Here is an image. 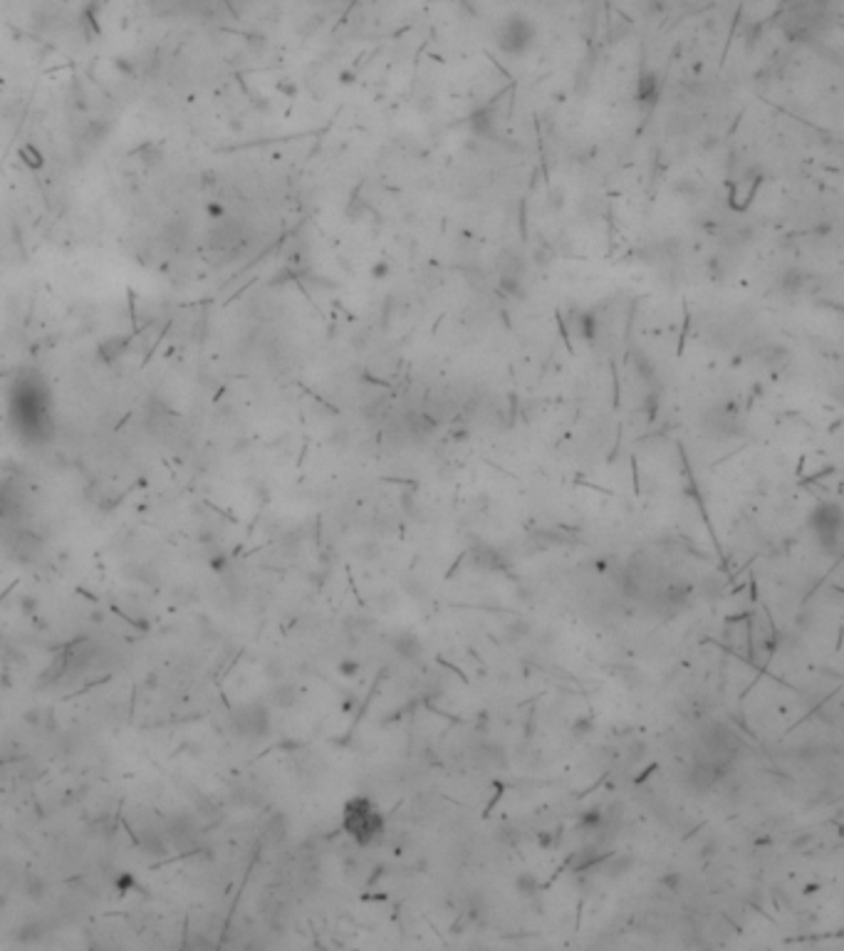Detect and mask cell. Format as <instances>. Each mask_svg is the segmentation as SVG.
I'll use <instances>...</instances> for the list:
<instances>
[{
	"label": "cell",
	"mask_w": 844,
	"mask_h": 951,
	"mask_svg": "<svg viewBox=\"0 0 844 951\" xmlns=\"http://www.w3.org/2000/svg\"><path fill=\"white\" fill-rule=\"evenodd\" d=\"M342 827L357 845H372L384 832V815L369 797L355 795L345 802Z\"/></svg>",
	"instance_id": "1"
},
{
	"label": "cell",
	"mask_w": 844,
	"mask_h": 951,
	"mask_svg": "<svg viewBox=\"0 0 844 951\" xmlns=\"http://www.w3.org/2000/svg\"><path fill=\"white\" fill-rule=\"evenodd\" d=\"M532 42H535V25H532L530 18H525L520 13L505 15L498 28H495V45L500 47L503 55L510 57L525 55L532 47Z\"/></svg>",
	"instance_id": "2"
},
{
	"label": "cell",
	"mask_w": 844,
	"mask_h": 951,
	"mask_svg": "<svg viewBox=\"0 0 844 951\" xmlns=\"http://www.w3.org/2000/svg\"><path fill=\"white\" fill-rule=\"evenodd\" d=\"M810 528L815 533L817 543L825 548L827 553H840L842 550V530H844V510L840 503H820L812 510Z\"/></svg>",
	"instance_id": "3"
},
{
	"label": "cell",
	"mask_w": 844,
	"mask_h": 951,
	"mask_svg": "<svg viewBox=\"0 0 844 951\" xmlns=\"http://www.w3.org/2000/svg\"><path fill=\"white\" fill-rule=\"evenodd\" d=\"M698 741L703 746V751L708 758L713 760H726L731 763L738 753H741V738L721 721H711L706 726H701Z\"/></svg>",
	"instance_id": "4"
},
{
	"label": "cell",
	"mask_w": 844,
	"mask_h": 951,
	"mask_svg": "<svg viewBox=\"0 0 844 951\" xmlns=\"http://www.w3.org/2000/svg\"><path fill=\"white\" fill-rule=\"evenodd\" d=\"M728 768H731V763H726V760H713V758H708V755L696 758L693 763L686 768V785H688V790H693V792H708L718 780L726 778Z\"/></svg>",
	"instance_id": "5"
},
{
	"label": "cell",
	"mask_w": 844,
	"mask_h": 951,
	"mask_svg": "<svg viewBox=\"0 0 844 951\" xmlns=\"http://www.w3.org/2000/svg\"><path fill=\"white\" fill-rule=\"evenodd\" d=\"M389 644H392V652L397 654L402 662L419 664L421 659H424V642H421V637L414 630L397 632L392 639H389Z\"/></svg>",
	"instance_id": "6"
},
{
	"label": "cell",
	"mask_w": 844,
	"mask_h": 951,
	"mask_svg": "<svg viewBox=\"0 0 844 951\" xmlns=\"http://www.w3.org/2000/svg\"><path fill=\"white\" fill-rule=\"evenodd\" d=\"M631 870H634V857H631V855H611V857L604 862V875L609 877V880L626 877Z\"/></svg>",
	"instance_id": "7"
},
{
	"label": "cell",
	"mask_w": 844,
	"mask_h": 951,
	"mask_svg": "<svg viewBox=\"0 0 844 951\" xmlns=\"http://www.w3.org/2000/svg\"><path fill=\"white\" fill-rule=\"evenodd\" d=\"M515 892H518V897H523V900H535L537 895H540V882H537V877L532 875V872H520L518 877H515Z\"/></svg>",
	"instance_id": "8"
},
{
	"label": "cell",
	"mask_w": 844,
	"mask_h": 951,
	"mask_svg": "<svg viewBox=\"0 0 844 951\" xmlns=\"http://www.w3.org/2000/svg\"><path fill=\"white\" fill-rule=\"evenodd\" d=\"M530 637H532V625H530V622L518 620V622H510V625L505 627V639H508L510 644L525 642V639H530Z\"/></svg>",
	"instance_id": "9"
},
{
	"label": "cell",
	"mask_w": 844,
	"mask_h": 951,
	"mask_svg": "<svg viewBox=\"0 0 844 951\" xmlns=\"http://www.w3.org/2000/svg\"><path fill=\"white\" fill-rule=\"evenodd\" d=\"M659 97V79L654 72H644L639 79V99L641 102H654Z\"/></svg>",
	"instance_id": "10"
},
{
	"label": "cell",
	"mask_w": 844,
	"mask_h": 951,
	"mask_svg": "<svg viewBox=\"0 0 844 951\" xmlns=\"http://www.w3.org/2000/svg\"><path fill=\"white\" fill-rule=\"evenodd\" d=\"M473 558L478 560V563L483 565V568H488V570H498V568H503V560H500V553L495 550V548H490V545H481L478 550H473Z\"/></svg>",
	"instance_id": "11"
},
{
	"label": "cell",
	"mask_w": 844,
	"mask_h": 951,
	"mask_svg": "<svg viewBox=\"0 0 844 951\" xmlns=\"http://www.w3.org/2000/svg\"><path fill=\"white\" fill-rule=\"evenodd\" d=\"M402 588H404V593L411 597V600H424V595H426L424 583H421V580H416V578H406Z\"/></svg>",
	"instance_id": "12"
},
{
	"label": "cell",
	"mask_w": 844,
	"mask_h": 951,
	"mask_svg": "<svg viewBox=\"0 0 844 951\" xmlns=\"http://www.w3.org/2000/svg\"><path fill=\"white\" fill-rule=\"evenodd\" d=\"M397 605H399V595L394 593V590H382V593H379V610L382 612L397 610Z\"/></svg>",
	"instance_id": "13"
},
{
	"label": "cell",
	"mask_w": 844,
	"mask_h": 951,
	"mask_svg": "<svg viewBox=\"0 0 844 951\" xmlns=\"http://www.w3.org/2000/svg\"><path fill=\"white\" fill-rule=\"evenodd\" d=\"M379 555H382V548H379L377 543H364L362 545V555H360L362 560H369V563H372V560H377Z\"/></svg>",
	"instance_id": "14"
}]
</instances>
